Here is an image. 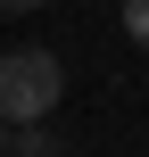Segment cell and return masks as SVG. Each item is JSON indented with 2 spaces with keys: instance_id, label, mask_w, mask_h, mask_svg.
<instances>
[{
  "instance_id": "cell-4",
  "label": "cell",
  "mask_w": 149,
  "mask_h": 157,
  "mask_svg": "<svg viewBox=\"0 0 149 157\" xmlns=\"http://www.w3.org/2000/svg\"><path fill=\"white\" fill-rule=\"evenodd\" d=\"M0 8H17V17H25V8H41V0H0Z\"/></svg>"
},
{
  "instance_id": "cell-2",
  "label": "cell",
  "mask_w": 149,
  "mask_h": 157,
  "mask_svg": "<svg viewBox=\"0 0 149 157\" xmlns=\"http://www.w3.org/2000/svg\"><path fill=\"white\" fill-rule=\"evenodd\" d=\"M17 149H25V157H66V141H58V132H50V124H41V116H33V124H25V141H17Z\"/></svg>"
},
{
  "instance_id": "cell-5",
  "label": "cell",
  "mask_w": 149,
  "mask_h": 157,
  "mask_svg": "<svg viewBox=\"0 0 149 157\" xmlns=\"http://www.w3.org/2000/svg\"><path fill=\"white\" fill-rule=\"evenodd\" d=\"M0 149H8V124H0Z\"/></svg>"
},
{
  "instance_id": "cell-1",
  "label": "cell",
  "mask_w": 149,
  "mask_h": 157,
  "mask_svg": "<svg viewBox=\"0 0 149 157\" xmlns=\"http://www.w3.org/2000/svg\"><path fill=\"white\" fill-rule=\"evenodd\" d=\"M58 91H66L58 50H41V41L0 50V124H33V116H50V108H58Z\"/></svg>"
},
{
  "instance_id": "cell-3",
  "label": "cell",
  "mask_w": 149,
  "mask_h": 157,
  "mask_svg": "<svg viewBox=\"0 0 149 157\" xmlns=\"http://www.w3.org/2000/svg\"><path fill=\"white\" fill-rule=\"evenodd\" d=\"M116 8H124V33H133V41L149 50V0H116Z\"/></svg>"
}]
</instances>
